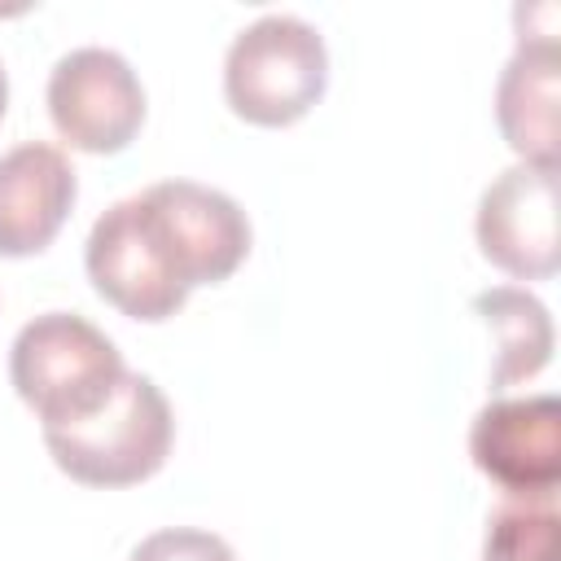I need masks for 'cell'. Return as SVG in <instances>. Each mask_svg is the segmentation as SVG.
I'll use <instances>...</instances> for the list:
<instances>
[{"instance_id":"obj_3","label":"cell","mask_w":561,"mask_h":561,"mask_svg":"<svg viewBox=\"0 0 561 561\" xmlns=\"http://www.w3.org/2000/svg\"><path fill=\"white\" fill-rule=\"evenodd\" d=\"M324 83V35L294 13H263L228 44L224 96L245 123L285 127L320 101Z\"/></svg>"},{"instance_id":"obj_14","label":"cell","mask_w":561,"mask_h":561,"mask_svg":"<svg viewBox=\"0 0 561 561\" xmlns=\"http://www.w3.org/2000/svg\"><path fill=\"white\" fill-rule=\"evenodd\" d=\"M4 101H9V79H4V66H0V114H4Z\"/></svg>"},{"instance_id":"obj_11","label":"cell","mask_w":561,"mask_h":561,"mask_svg":"<svg viewBox=\"0 0 561 561\" xmlns=\"http://www.w3.org/2000/svg\"><path fill=\"white\" fill-rule=\"evenodd\" d=\"M473 316L495 333L491 390H508L552 359V316L535 294L517 285L482 289L473 298Z\"/></svg>"},{"instance_id":"obj_7","label":"cell","mask_w":561,"mask_h":561,"mask_svg":"<svg viewBox=\"0 0 561 561\" xmlns=\"http://www.w3.org/2000/svg\"><path fill=\"white\" fill-rule=\"evenodd\" d=\"M478 245L482 254L517 276V280H543L561 263V237H557V167L517 162L500 171L478 202Z\"/></svg>"},{"instance_id":"obj_10","label":"cell","mask_w":561,"mask_h":561,"mask_svg":"<svg viewBox=\"0 0 561 561\" xmlns=\"http://www.w3.org/2000/svg\"><path fill=\"white\" fill-rule=\"evenodd\" d=\"M557 66L561 61L552 35H522L495 88L500 131L508 149L535 167H557V96H561Z\"/></svg>"},{"instance_id":"obj_12","label":"cell","mask_w":561,"mask_h":561,"mask_svg":"<svg viewBox=\"0 0 561 561\" xmlns=\"http://www.w3.org/2000/svg\"><path fill=\"white\" fill-rule=\"evenodd\" d=\"M482 561H561L557 491L504 495L486 517Z\"/></svg>"},{"instance_id":"obj_8","label":"cell","mask_w":561,"mask_h":561,"mask_svg":"<svg viewBox=\"0 0 561 561\" xmlns=\"http://www.w3.org/2000/svg\"><path fill=\"white\" fill-rule=\"evenodd\" d=\"M473 465L504 486V495L557 491L561 478V399H495L469 425Z\"/></svg>"},{"instance_id":"obj_6","label":"cell","mask_w":561,"mask_h":561,"mask_svg":"<svg viewBox=\"0 0 561 561\" xmlns=\"http://www.w3.org/2000/svg\"><path fill=\"white\" fill-rule=\"evenodd\" d=\"M180 280L193 285H215L241 267L250 254V219L245 210L197 180H162L140 193Z\"/></svg>"},{"instance_id":"obj_2","label":"cell","mask_w":561,"mask_h":561,"mask_svg":"<svg viewBox=\"0 0 561 561\" xmlns=\"http://www.w3.org/2000/svg\"><path fill=\"white\" fill-rule=\"evenodd\" d=\"M118 346L70 311H44L13 337L9 377L44 425H70L96 412L123 381Z\"/></svg>"},{"instance_id":"obj_1","label":"cell","mask_w":561,"mask_h":561,"mask_svg":"<svg viewBox=\"0 0 561 561\" xmlns=\"http://www.w3.org/2000/svg\"><path fill=\"white\" fill-rule=\"evenodd\" d=\"M171 403L145 373H123L114 394L70 421V425H44V447L61 473H70L83 486H131L162 469L171 451Z\"/></svg>"},{"instance_id":"obj_5","label":"cell","mask_w":561,"mask_h":561,"mask_svg":"<svg viewBox=\"0 0 561 561\" xmlns=\"http://www.w3.org/2000/svg\"><path fill=\"white\" fill-rule=\"evenodd\" d=\"M48 114L83 153H118L145 123V88L127 57L101 44L70 48L48 75Z\"/></svg>"},{"instance_id":"obj_13","label":"cell","mask_w":561,"mask_h":561,"mask_svg":"<svg viewBox=\"0 0 561 561\" xmlns=\"http://www.w3.org/2000/svg\"><path fill=\"white\" fill-rule=\"evenodd\" d=\"M131 561H237L232 548L210 535V530H188V526H171V530H153L136 543Z\"/></svg>"},{"instance_id":"obj_9","label":"cell","mask_w":561,"mask_h":561,"mask_svg":"<svg viewBox=\"0 0 561 561\" xmlns=\"http://www.w3.org/2000/svg\"><path fill=\"white\" fill-rule=\"evenodd\" d=\"M75 171L61 149L26 140L0 153V254H39L75 206Z\"/></svg>"},{"instance_id":"obj_4","label":"cell","mask_w":561,"mask_h":561,"mask_svg":"<svg viewBox=\"0 0 561 561\" xmlns=\"http://www.w3.org/2000/svg\"><path fill=\"white\" fill-rule=\"evenodd\" d=\"M88 276L101 298H110L131 320H167L184 307L188 285L180 280L140 193L114 202L88 232L83 250Z\"/></svg>"}]
</instances>
